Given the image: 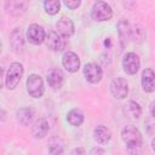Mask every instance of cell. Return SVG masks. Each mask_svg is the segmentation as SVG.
<instances>
[{
	"instance_id": "6da1fadb",
	"label": "cell",
	"mask_w": 155,
	"mask_h": 155,
	"mask_svg": "<svg viewBox=\"0 0 155 155\" xmlns=\"http://www.w3.org/2000/svg\"><path fill=\"white\" fill-rule=\"evenodd\" d=\"M121 138L122 140L126 143L127 149H136V148H140L143 144V138H142V133L139 132V130L134 126H126L124 127V130L121 131Z\"/></svg>"
},
{
	"instance_id": "7a4b0ae2",
	"label": "cell",
	"mask_w": 155,
	"mask_h": 155,
	"mask_svg": "<svg viewBox=\"0 0 155 155\" xmlns=\"http://www.w3.org/2000/svg\"><path fill=\"white\" fill-rule=\"evenodd\" d=\"M23 71H24L23 65L18 62H13L10 65V68L7 69L6 76H5V85L8 90H15L18 86V84L23 76Z\"/></svg>"
},
{
	"instance_id": "3957f363",
	"label": "cell",
	"mask_w": 155,
	"mask_h": 155,
	"mask_svg": "<svg viewBox=\"0 0 155 155\" xmlns=\"http://www.w3.org/2000/svg\"><path fill=\"white\" fill-rule=\"evenodd\" d=\"M91 17L96 22H105L113 17V10L105 1H97L91 8Z\"/></svg>"
},
{
	"instance_id": "277c9868",
	"label": "cell",
	"mask_w": 155,
	"mask_h": 155,
	"mask_svg": "<svg viewBox=\"0 0 155 155\" xmlns=\"http://www.w3.org/2000/svg\"><path fill=\"white\" fill-rule=\"evenodd\" d=\"M27 91L33 98H40L44 94L45 87H44V81L40 75L38 74H31L27 79Z\"/></svg>"
},
{
	"instance_id": "5b68a950",
	"label": "cell",
	"mask_w": 155,
	"mask_h": 155,
	"mask_svg": "<svg viewBox=\"0 0 155 155\" xmlns=\"http://www.w3.org/2000/svg\"><path fill=\"white\" fill-rule=\"evenodd\" d=\"M140 67V59L137 53L127 52L122 58V68L124 71L128 75H134Z\"/></svg>"
},
{
	"instance_id": "8992f818",
	"label": "cell",
	"mask_w": 155,
	"mask_h": 155,
	"mask_svg": "<svg viewBox=\"0 0 155 155\" xmlns=\"http://www.w3.org/2000/svg\"><path fill=\"white\" fill-rule=\"evenodd\" d=\"M110 92L117 99H125L128 94V84L124 78H115L110 82Z\"/></svg>"
},
{
	"instance_id": "52a82bcc",
	"label": "cell",
	"mask_w": 155,
	"mask_h": 155,
	"mask_svg": "<svg viewBox=\"0 0 155 155\" xmlns=\"http://www.w3.org/2000/svg\"><path fill=\"white\" fill-rule=\"evenodd\" d=\"M45 38H46V34H45V30L41 25L36 24V23H33L28 27V30H27V39L30 44L33 45H40L45 41Z\"/></svg>"
},
{
	"instance_id": "ba28073f",
	"label": "cell",
	"mask_w": 155,
	"mask_h": 155,
	"mask_svg": "<svg viewBox=\"0 0 155 155\" xmlns=\"http://www.w3.org/2000/svg\"><path fill=\"white\" fill-rule=\"evenodd\" d=\"M84 76L90 84H97L103 76L102 68L97 63H87L84 67Z\"/></svg>"
},
{
	"instance_id": "9c48e42d",
	"label": "cell",
	"mask_w": 155,
	"mask_h": 155,
	"mask_svg": "<svg viewBox=\"0 0 155 155\" xmlns=\"http://www.w3.org/2000/svg\"><path fill=\"white\" fill-rule=\"evenodd\" d=\"M62 65L69 73H76L80 68V58L73 51H67L62 57Z\"/></svg>"
},
{
	"instance_id": "30bf717a",
	"label": "cell",
	"mask_w": 155,
	"mask_h": 155,
	"mask_svg": "<svg viewBox=\"0 0 155 155\" xmlns=\"http://www.w3.org/2000/svg\"><path fill=\"white\" fill-rule=\"evenodd\" d=\"M45 41H46V45L47 47L51 50V51H54V52H59L64 48L65 46V41L64 39L57 33V31H48V34L46 35L45 38Z\"/></svg>"
},
{
	"instance_id": "8fae6325",
	"label": "cell",
	"mask_w": 155,
	"mask_h": 155,
	"mask_svg": "<svg viewBox=\"0 0 155 155\" xmlns=\"http://www.w3.org/2000/svg\"><path fill=\"white\" fill-rule=\"evenodd\" d=\"M56 28H57V33L63 38V39H67V38H70L73 34H74V23L70 18H67V17H62L57 24H56Z\"/></svg>"
},
{
	"instance_id": "7c38bea8",
	"label": "cell",
	"mask_w": 155,
	"mask_h": 155,
	"mask_svg": "<svg viewBox=\"0 0 155 155\" xmlns=\"http://www.w3.org/2000/svg\"><path fill=\"white\" fill-rule=\"evenodd\" d=\"M47 82H48V86L52 87L53 90H59L64 82V75L62 70L57 68L51 69L47 74Z\"/></svg>"
},
{
	"instance_id": "4fadbf2b",
	"label": "cell",
	"mask_w": 155,
	"mask_h": 155,
	"mask_svg": "<svg viewBox=\"0 0 155 155\" xmlns=\"http://www.w3.org/2000/svg\"><path fill=\"white\" fill-rule=\"evenodd\" d=\"M142 87L144 92H153L155 90V74L151 68H147L142 71Z\"/></svg>"
},
{
	"instance_id": "5bb4252c",
	"label": "cell",
	"mask_w": 155,
	"mask_h": 155,
	"mask_svg": "<svg viewBox=\"0 0 155 155\" xmlns=\"http://www.w3.org/2000/svg\"><path fill=\"white\" fill-rule=\"evenodd\" d=\"M48 128H50V126H48L47 120L44 119V117H40V119H38L33 124V126H31V134H33L34 138L41 139V138H44L47 134Z\"/></svg>"
},
{
	"instance_id": "9a60e30c",
	"label": "cell",
	"mask_w": 155,
	"mask_h": 155,
	"mask_svg": "<svg viewBox=\"0 0 155 155\" xmlns=\"http://www.w3.org/2000/svg\"><path fill=\"white\" fill-rule=\"evenodd\" d=\"M93 138L99 144H107L111 138V132L108 127L99 125L93 130Z\"/></svg>"
},
{
	"instance_id": "2e32d148",
	"label": "cell",
	"mask_w": 155,
	"mask_h": 155,
	"mask_svg": "<svg viewBox=\"0 0 155 155\" xmlns=\"http://www.w3.org/2000/svg\"><path fill=\"white\" fill-rule=\"evenodd\" d=\"M10 41H11V46L13 48L15 52H22L23 46H24V40H23V34L21 28H16L10 36Z\"/></svg>"
},
{
	"instance_id": "e0dca14e",
	"label": "cell",
	"mask_w": 155,
	"mask_h": 155,
	"mask_svg": "<svg viewBox=\"0 0 155 155\" xmlns=\"http://www.w3.org/2000/svg\"><path fill=\"white\" fill-rule=\"evenodd\" d=\"M117 33H119V38L122 42H125L130 39V36L132 34V28L126 19H121L117 23Z\"/></svg>"
},
{
	"instance_id": "ac0fdd59",
	"label": "cell",
	"mask_w": 155,
	"mask_h": 155,
	"mask_svg": "<svg viewBox=\"0 0 155 155\" xmlns=\"http://www.w3.org/2000/svg\"><path fill=\"white\" fill-rule=\"evenodd\" d=\"M34 119V110L31 108H22L17 111V120L23 126H28Z\"/></svg>"
},
{
	"instance_id": "d6986e66",
	"label": "cell",
	"mask_w": 155,
	"mask_h": 155,
	"mask_svg": "<svg viewBox=\"0 0 155 155\" xmlns=\"http://www.w3.org/2000/svg\"><path fill=\"white\" fill-rule=\"evenodd\" d=\"M84 119H85L84 113L80 109H76V108L69 110L68 114H67V120H68V122L71 126H80V125H82Z\"/></svg>"
},
{
	"instance_id": "ffe728a7",
	"label": "cell",
	"mask_w": 155,
	"mask_h": 155,
	"mask_svg": "<svg viewBox=\"0 0 155 155\" xmlns=\"http://www.w3.org/2000/svg\"><path fill=\"white\" fill-rule=\"evenodd\" d=\"M27 5L28 4L25 1H10V2H6V8L8 10V12L11 15L18 16L25 11Z\"/></svg>"
},
{
	"instance_id": "44dd1931",
	"label": "cell",
	"mask_w": 155,
	"mask_h": 155,
	"mask_svg": "<svg viewBox=\"0 0 155 155\" xmlns=\"http://www.w3.org/2000/svg\"><path fill=\"white\" fill-rule=\"evenodd\" d=\"M125 113L132 119H138L142 115V109L137 102L130 101L125 107Z\"/></svg>"
},
{
	"instance_id": "7402d4cb",
	"label": "cell",
	"mask_w": 155,
	"mask_h": 155,
	"mask_svg": "<svg viewBox=\"0 0 155 155\" xmlns=\"http://www.w3.org/2000/svg\"><path fill=\"white\" fill-rule=\"evenodd\" d=\"M44 8H45V12L48 13V15H56L61 10V2L58 0H47L44 2Z\"/></svg>"
},
{
	"instance_id": "603a6c76",
	"label": "cell",
	"mask_w": 155,
	"mask_h": 155,
	"mask_svg": "<svg viewBox=\"0 0 155 155\" xmlns=\"http://www.w3.org/2000/svg\"><path fill=\"white\" fill-rule=\"evenodd\" d=\"M48 151L51 153V155H62L63 147H62V144H58V142L54 143V139H52L48 145Z\"/></svg>"
},
{
	"instance_id": "cb8c5ba5",
	"label": "cell",
	"mask_w": 155,
	"mask_h": 155,
	"mask_svg": "<svg viewBox=\"0 0 155 155\" xmlns=\"http://www.w3.org/2000/svg\"><path fill=\"white\" fill-rule=\"evenodd\" d=\"M63 4H64L68 8L75 10V8H78V7L81 5V1H80V0H74V1H71V0H64Z\"/></svg>"
},
{
	"instance_id": "d4e9b609",
	"label": "cell",
	"mask_w": 155,
	"mask_h": 155,
	"mask_svg": "<svg viewBox=\"0 0 155 155\" xmlns=\"http://www.w3.org/2000/svg\"><path fill=\"white\" fill-rule=\"evenodd\" d=\"M88 155H105V151H104V149H102L99 147H96V148H92L91 149V151H90Z\"/></svg>"
},
{
	"instance_id": "484cf974",
	"label": "cell",
	"mask_w": 155,
	"mask_h": 155,
	"mask_svg": "<svg viewBox=\"0 0 155 155\" xmlns=\"http://www.w3.org/2000/svg\"><path fill=\"white\" fill-rule=\"evenodd\" d=\"M70 155H85V150H84L81 147H79V148H75V149L71 151Z\"/></svg>"
},
{
	"instance_id": "4316f807",
	"label": "cell",
	"mask_w": 155,
	"mask_h": 155,
	"mask_svg": "<svg viewBox=\"0 0 155 155\" xmlns=\"http://www.w3.org/2000/svg\"><path fill=\"white\" fill-rule=\"evenodd\" d=\"M5 84V78H4V68L0 65V90L2 88V85Z\"/></svg>"
},
{
	"instance_id": "83f0119b",
	"label": "cell",
	"mask_w": 155,
	"mask_h": 155,
	"mask_svg": "<svg viewBox=\"0 0 155 155\" xmlns=\"http://www.w3.org/2000/svg\"><path fill=\"white\" fill-rule=\"evenodd\" d=\"M1 47H2V45H1V42H0V53H1Z\"/></svg>"
}]
</instances>
